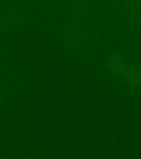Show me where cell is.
Returning <instances> with one entry per match:
<instances>
[{"instance_id":"cell-1","label":"cell","mask_w":141,"mask_h":159,"mask_svg":"<svg viewBox=\"0 0 141 159\" xmlns=\"http://www.w3.org/2000/svg\"><path fill=\"white\" fill-rule=\"evenodd\" d=\"M117 12L141 33V0H115Z\"/></svg>"}]
</instances>
